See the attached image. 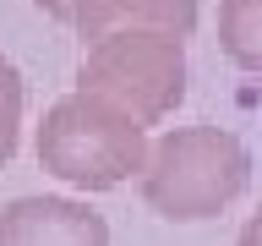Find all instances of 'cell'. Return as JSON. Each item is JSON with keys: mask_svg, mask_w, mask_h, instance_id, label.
I'll use <instances>...</instances> for the list:
<instances>
[{"mask_svg": "<svg viewBox=\"0 0 262 246\" xmlns=\"http://www.w3.org/2000/svg\"><path fill=\"white\" fill-rule=\"evenodd\" d=\"M71 28L98 44L110 33H169V38H186L196 28V0H77L71 11Z\"/></svg>", "mask_w": 262, "mask_h": 246, "instance_id": "5", "label": "cell"}, {"mask_svg": "<svg viewBox=\"0 0 262 246\" xmlns=\"http://www.w3.org/2000/svg\"><path fill=\"white\" fill-rule=\"evenodd\" d=\"M38 164L77 192H110L120 180L142 175L147 164V126L115 110L98 93H66L38 120Z\"/></svg>", "mask_w": 262, "mask_h": 246, "instance_id": "2", "label": "cell"}, {"mask_svg": "<svg viewBox=\"0 0 262 246\" xmlns=\"http://www.w3.org/2000/svg\"><path fill=\"white\" fill-rule=\"evenodd\" d=\"M219 44L241 71L262 77V0H219Z\"/></svg>", "mask_w": 262, "mask_h": 246, "instance_id": "6", "label": "cell"}, {"mask_svg": "<svg viewBox=\"0 0 262 246\" xmlns=\"http://www.w3.org/2000/svg\"><path fill=\"white\" fill-rule=\"evenodd\" d=\"M44 16H55V22H71V11H77V0H33Z\"/></svg>", "mask_w": 262, "mask_h": 246, "instance_id": "8", "label": "cell"}, {"mask_svg": "<svg viewBox=\"0 0 262 246\" xmlns=\"http://www.w3.org/2000/svg\"><path fill=\"white\" fill-rule=\"evenodd\" d=\"M235 246H262V208L241 224V241H235Z\"/></svg>", "mask_w": 262, "mask_h": 246, "instance_id": "9", "label": "cell"}, {"mask_svg": "<svg viewBox=\"0 0 262 246\" xmlns=\"http://www.w3.org/2000/svg\"><path fill=\"white\" fill-rule=\"evenodd\" d=\"M16 131H22V71L0 55V164H11Z\"/></svg>", "mask_w": 262, "mask_h": 246, "instance_id": "7", "label": "cell"}, {"mask_svg": "<svg viewBox=\"0 0 262 246\" xmlns=\"http://www.w3.org/2000/svg\"><path fill=\"white\" fill-rule=\"evenodd\" d=\"M77 88L110 98L137 126H153L186 98V38L137 33V28L110 33V38L88 44L77 66Z\"/></svg>", "mask_w": 262, "mask_h": 246, "instance_id": "3", "label": "cell"}, {"mask_svg": "<svg viewBox=\"0 0 262 246\" xmlns=\"http://www.w3.org/2000/svg\"><path fill=\"white\" fill-rule=\"evenodd\" d=\"M0 246H110V224L77 197H16L0 208Z\"/></svg>", "mask_w": 262, "mask_h": 246, "instance_id": "4", "label": "cell"}, {"mask_svg": "<svg viewBox=\"0 0 262 246\" xmlns=\"http://www.w3.org/2000/svg\"><path fill=\"white\" fill-rule=\"evenodd\" d=\"M251 186V153L224 126H175L147 142L142 164V202L159 219L196 224L224 213Z\"/></svg>", "mask_w": 262, "mask_h": 246, "instance_id": "1", "label": "cell"}]
</instances>
